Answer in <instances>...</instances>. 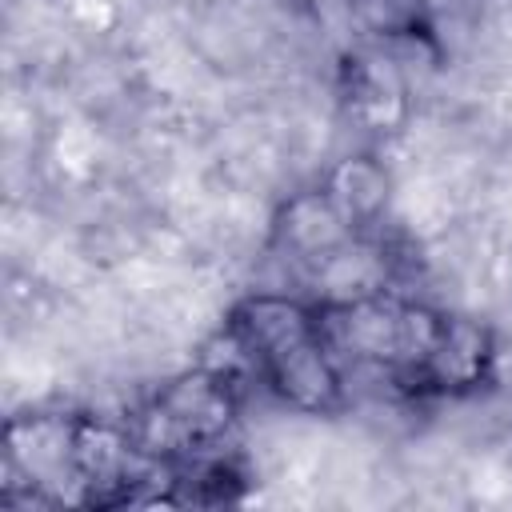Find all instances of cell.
<instances>
[{
  "label": "cell",
  "mask_w": 512,
  "mask_h": 512,
  "mask_svg": "<svg viewBox=\"0 0 512 512\" xmlns=\"http://www.w3.org/2000/svg\"><path fill=\"white\" fill-rule=\"evenodd\" d=\"M236 420V384L204 364L156 392L136 428V448L148 456H192L216 448Z\"/></svg>",
  "instance_id": "obj_1"
},
{
  "label": "cell",
  "mask_w": 512,
  "mask_h": 512,
  "mask_svg": "<svg viewBox=\"0 0 512 512\" xmlns=\"http://www.w3.org/2000/svg\"><path fill=\"white\" fill-rule=\"evenodd\" d=\"M4 472L32 496L76 484V416H12L4 428Z\"/></svg>",
  "instance_id": "obj_2"
},
{
  "label": "cell",
  "mask_w": 512,
  "mask_h": 512,
  "mask_svg": "<svg viewBox=\"0 0 512 512\" xmlns=\"http://www.w3.org/2000/svg\"><path fill=\"white\" fill-rule=\"evenodd\" d=\"M224 324L248 348V356L256 364V376H260L268 364H276L292 348H300V344L320 336V308H312V304H304L296 296L252 292L228 312Z\"/></svg>",
  "instance_id": "obj_3"
},
{
  "label": "cell",
  "mask_w": 512,
  "mask_h": 512,
  "mask_svg": "<svg viewBox=\"0 0 512 512\" xmlns=\"http://www.w3.org/2000/svg\"><path fill=\"white\" fill-rule=\"evenodd\" d=\"M352 236H356V224L348 220V212L332 200V192L324 184L288 196L280 204L276 220H272V244L288 260H300L308 268H316L320 260H328Z\"/></svg>",
  "instance_id": "obj_4"
},
{
  "label": "cell",
  "mask_w": 512,
  "mask_h": 512,
  "mask_svg": "<svg viewBox=\"0 0 512 512\" xmlns=\"http://www.w3.org/2000/svg\"><path fill=\"white\" fill-rule=\"evenodd\" d=\"M492 364H496V344H492L488 324L472 316H444L440 336L428 360L420 364L416 380L436 392H472L488 380Z\"/></svg>",
  "instance_id": "obj_5"
},
{
  "label": "cell",
  "mask_w": 512,
  "mask_h": 512,
  "mask_svg": "<svg viewBox=\"0 0 512 512\" xmlns=\"http://www.w3.org/2000/svg\"><path fill=\"white\" fill-rule=\"evenodd\" d=\"M260 380L296 412H336L344 400V372L324 336L292 348L260 372Z\"/></svg>",
  "instance_id": "obj_6"
},
{
  "label": "cell",
  "mask_w": 512,
  "mask_h": 512,
  "mask_svg": "<svg viewBox=\"0 0 512 512\" xmlns=\"http://www.w3.org/2000/svg\"><path fill=\"white\" fill-rule=\"evenodd\" d=\"M344 96H348V112L376 132H388L404 120V80L388 56H372V52L352 56L344 64Z\"/></svg>",
  "instance_id": "obj_7"
},
{
  "label": "cell",
  "mask_w": 512,
  "mask_h": 512,
  "mask_svg": "<svg viewBox=\"0 0 512 512\" xmlns=\"http://www.w3.org/2000/svg\"><path fill=\"white\" fill-rule=\"evenodd\" d=\"M312 280L320 288V304H348V300L380 296L384 280H388V264H384L380 248L352 236L344 248H336L328 260H320L312 268Z\"/></svg>",
  "instance_id": "obj_8"
},
{
  "label": "cell",
  "mask_w": 512,
  "mask_h": 512,
  "mask_svg": "<svg viewBox=\"0 0 512 512\" xmlns=\"http://www.w3.org/2000/svg\"><path fill=\"white\" fill-rule=\"evenodd\" d=\"M324 188L348 212V220L360 228V224H368V220H376L384 212L392 180H388V172H384V164L376 156H348L328 172Z\"/></svg>",
  "instance_id": "obj_9"
},
{
  "label": "cell",
  "mask_w": 512,
  "mask_h": 512,
  "mask_svg": "<svg viewBox=\"0 0 512 512\" xmlns=\"http://www.w3.org/2000/svg\"><path fill=\"white\" fill-rule=\"evenodd\" d=\"M344 4L352 20L384 44L428 32V0H344Z\"/></svg>",
  "instance_id": "obj_10"
}]
</instances>
